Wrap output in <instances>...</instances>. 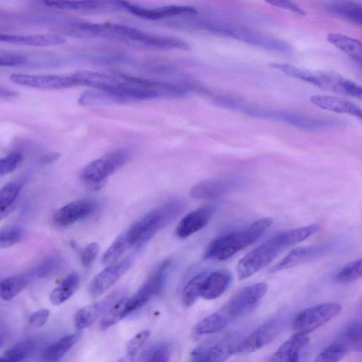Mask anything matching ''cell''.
<instances>
[{"label":"cell","mask_w":362,"mask_h":362,"mask_svg":"<svg viewBox=\"0 0 362 362\" xmlns=\"http://www.w3.org/2000/svg\"><path fill=\"white\" fill-rule=\"evenodd\" d=\"M129 158V152L127 149H119L94 160L83 168L81 178L90 185H98L122 166Z\"/></svg>","instance_id":"cell-8"},{"label":"cell","mask_w":362,"mask_h":362,"mask_svg":"<svg viewBox=\"0 0 362 362\" xmlns=\"http://www.w3.org/2000/svg\"><path fill=\"white\" fill-rule=\"evenodd\" d=\"M129 246L127 240L126 233H121L114 240L103 254L102 263L107 266L116 262Z\"/></svg>","instance_id":"cell-35"},{"label":"cell","mask_w":362,"mask_h":362,"mask_svg":"<svg viewBox=\"0 0 362 362\" xmlns=\"http://www.w3.org/2000/svg\"><path fill=\"white\" fill-rule=\"evenodd\" d=\"M0 94L1 98H7L8 96L12 97L14 95V93H13L12 92L6 89L4 90L3 88H1Z\"/></svg>","instance_id":"cell-49"},{"label":"cell","mask_w":362,"mask_h":362,"mask_svg":"<svg viewBox=\"0 0 362 362\" xmlns=\"http://www.w3.org/2000/svg\"><path fill=\"white\" fill-rule=\"evenodd\" d=\"M231 279V274L228 270L209 272L202 284L201 297L206 300L218 298L226 291Z\"/></svg>","instance_id":"cell-22"},{"label":"cell","mask_w":362,"mask_h":362,"mask_svg":"<svg viewBox=\"0 0 362 362\" xmlns=\"http://www.w3.org/2000/svg\"><path fill=\"white\" fill-rule=\"evenodd\" d=\"M171 261L168 259L160 262L144 283L139 290L125 304L124 317L145 305L151 298L159 294L164 286Z\"/></svg>","instance_id":"cell-7"},{"label":"cell","mask_w":362,"mask_h":362,"mask_svg":"<svg viewBox=\"0 0 362 362\" xmlns=\"http://www.w3.org/2000/svg\"><path fill=\"white\" fill-rule=\"evenodd\" d=\"M216 210L215 205H206L185 216L177 226L175 234L179 238H187L203 228Z\"/></svg>","instance_id":"cell-18"},{"label":"cell","mask_w":362,"mask_h":362,"mask_svg":"<svg viewBox=\"0 0 362 362\" xmlns=\"http://www.w3.org/2000/svg\"><path fill=\"white\" fill-rule=\"evenodd\" d=\"M287 247L281 233H279L251 250L238 263L236 271L240 279H245L270 263Z\"/></svg>","instance_id":"cell-5"},{"label":"cell","mask_w":362,"mask_h":362,"mask_svg":"<svg viewBox=\"0 0 362 362\" xmlns=\"http://www.w3.org/2000/svg\"><path fill=\"white\" fill-rule=\"evenodd\" d=\"M233 183L226 179H208L199 182L190 190V196L197 199H211L228 192Z\"/></svg>","instance_id":"cell-23"},{"label":"cell","mask_w":362,"mask_h":362,"mask_svg":"<svg viewBox=\"0 0 362 362\" xmlns=\"http://www.w3.org/2000/svg\"><path fill=\"white\" fill-rule=\"evenodd\" d=\"M80 332L66 335L49 346L42 354V360L47 362L59 361L79 340Z\"/></svg>","instance_id":"cell-27"},{"label":"cell","mask_w":362,"mask_h":362,"mask_svg":"<svg viewBox=\"0 0 362 362\" xmlns=\"http://www.w3.org/2000/svg\"><path fill=\"white\" fill-rule=\"evenodd\" d=\"M350 350L343 341L336 339L332 344L323 349L315 358L317 362H337Z\"/></svg>","instance_id":"cell-34"},{"label":"cell","mask_w":362,"mask_h":362,"mask_svg":"<svg viewBox=\"0 0 362 362\" xmlns=\"http://www.w3.org/2000/svg\"><path fill=\"white\" fill-rule=\"evenodd\" d=\"M117 293H113L103 300L78 309L74 315V325L78 330L90 326L118 300Z\"/></svg>","instance_id":"cell-19"},{"label":"cell","mask_w":362,"mask_h":362,"mask_svg":"<svg viewBox=\"0 0 362 362\" xmlns=\"http://www.w3.org/2000/svg\"><path fill=\"white\" fill-rule=\"evenodd\" d=\"M323 250L322 247L320 246H305L293 249L271 272H276L309 262L320 255Z\"/></svg>","instance_id":"cell-25"},{"label":"cell","mask_w":362,"mask_h":362,"mask_svg":"<svg viewBox=\"0 0 362 362\" xmlns=\"http://www.w3.org/2000/svg\"><path fill=\"white\" fill-rule=\"evenodd\" d=\"M209 272H202L191 279L184 286L181 299L185 306L192 305L201 297L202 287Z\"/></svg>","instance_id":"cell-32"},{"label":"cell","mask_w":362,"mask_h":362,"mask_svg":"<svg viewBox=\"0 0 362 362\" xmlns=\"http://www.w3.org/2000/svg\"><path fill=\"white\" fill-rule=\"evenodd\" d=\"M57 154H54V155H52L51 154V156H46V157H45L43 159H42V161L44 163H47V162H50V161H54V160L57 159Z\"/></svg>","instance_id":"cell-50"},{"label":"cell","mask_w":362,"mask_h":362,"mask_svg":"<svg viewBox=\"0 0 362 362\" xmlns=\"http://www.w3.org/2000/svg\"><path fill=\"white\" fill-rule=\"evenodd\" d=\"M71 76L75 86H89L105 90L119 96L124 100L121 95L124 81L121 76H114L89 71H78Z\"/></svg>","instance_id":"cell-11"},{"label":"cell","mask_w":362,"mask_h":362,"mask_svg":"<svg viewBox=\"0 0 362 362\" xmlns=\"http://www.w3.org/2000/svg\"><path fill=\"white\" fill-rule=\"evenodd\" d=\"M252 114L272 117L275 119L282 121L300 129L309 132L333 128L341 124L340 121L332 119L311 117L284 110H274L272 112L252 110Z\"/></svg>","instance_id":"cell-9"},{"label":"cell","mask_w":362,"mask_h":362,"mask_svg":"<svg viewBox=\"0 0 362 362\" xmlns=\"http://www.w3.org/2000/svg\"><path fill=\"white\" fill-rule=\"evenodd\" d=\"M329 90L362 100V86L335 74H332Z\"/></svg>","instance_id":"cell-31"},{"label":"cell","mask_w":362,"mask_h":362,"mask_svg":"<svg viewBox=\"0 0 362 362\" xmlns=\"http://www.w3.org/2000/svg\"><path fill=\"white\" fill-rule=\"evenodd\" d=\"M26 62V58L17 53L10 52H1L0 66H16L23 65Z\"/></svg>","instance_id":"cell-46"},{"label":"cell","mask_w":362,"mask_h":362,"mask_svg":"<svg viewBox=\"0 0 362 362\" xmlns=\"http://www.w3.org/2000/svg\"><path fill=\"white\" fill-rule=\"evenodd\" d=\"M132 262V257H126L107 265L89 284V294L93 298H97L104 293L126 273L131 267Z\"/></svg>","instance_id":"cell-13"},{"label":"cell","mask_w":362,"mask_h":362,"mask_svg":"<svg viewBox=\"0 0 362 362\" xmlns=\"http://www.w3.org/2000/svg\"><path fill=\"white\" fill-rule=\"evenodd\" d=\"M100 251V245L93 242L87 245L81 252V262L84 267L92 264Z\"/></svg>","instance_id":"cell-45"},{"label":"cell","mask_w":362,"mask_h":362,"mask_svg":"<svg viewBox=\"0 0 362 362\" xmlns=\"http://www.w3.org/2000/svg\"><path fill=\"white\" fill-rule=\"evenodd\" d=\"M327 41L346 54L362 67V42L346 35L332 33L327 36Z\"/></svg>","instance_id":"cell-26"},{"label":"cell","mask_w":362,"mask_h":362,"mask_svg":"<svg viewBox=\"0 0 362 362\" xmlns=\"http://www.w3.org/2000/svg\"><path fill=\"white\" fill-rule=\"evenodd\" d=\"M150 336V331L142 330L133 336L126 344L127 354L134 357Z\"/></svg>","instance_id":"cell-41"},{"label":"cell","mask_w":362,"mask_h":362,"mask_svg":"<svg viewBox=\"0 0 362 362\" xmlns=\"http://www.w3.org/2000/svg\"><path fill=\"white\" fill-rule=\"evenodd\" d=\"M362 277V257L345 264L335 275V280L341 284L350 283Z\"/></svg>","instance_id":"cell-37"},{"label":"cell","mask_w":362,"mask_h":362,"mask_svg":"<svg viewBox=\"0 0 362 362\" xmlns=\"http://www.w3.org/2000/svg\"><path fill=\"white\" fill-rule=\"evenodd\" d=\"M341 310V305L335 302L317 304L298 313L291 322L296 332L308 334L324 325L336 317Z\"/></svg>","instance_id":"cell-6"},{"label":"cell","mask_w":362,"mask_h":362,"mask_svg":"<svg viewBox=\"0 0 362 362\" xmlns=\"http://www.w3.org/2000/svg\"><path fill=\"white\" fill-rule=\"evenodd\" d=\"M9 78L20 86L42 89L57 90L75 86L71 76L13 74Z\"/></svg>","instance_id":"cell-14"},{"label":"cell","mask_w":362,"mask_h":362,"mask_svg":"<svg viewBox=\"0 0 362 362\" xmlns=\"http://www.w3.org/2000/svg\"><path fill=\"white\" fill-rule=\"evenodd\" d=\"M23 156L18 152H13L0 160V175L13 172L21 162Z\"/></svg>","instance_id":"cell-43"},{"label":"cell","mask_w":362,"mask_h":362,"mask_svg":"<svg viewBox=\"0 0 362 362\" xmlns=\"http://www.w3.org/2000/svg\"><path fill=\"white\" fill-rule=\"evenodd\" d=\"M49 315L48 309H40L30 316L29 323L34 327H40L47 322Z\"/></svg>","instance_id":"cell-48"},{"label":"cell","mask_w":362,"mask_h":362,"mask_svg":"<svg viewBox=\"0 0 362 362\" xmlns=\"http://www.w3.org/2000/svg\"><path fill=\"white\" fill-rule=\"evenodd\" d=\"M310 101L321 109L349 115L362 120V109L349 100L333 95H315L310 98Z\"/></svg>","instance_id":"cell-21"},{"label":"cell","mask_w":362,"mask_h":362,"mask_svg":"<svg viewBox=\"0 0 362 362\" xmlns=\"http://www.w3.org/2000/svg\"><path fill=\"white\" fill-rule=\"evenodd\" d=\"M267 3L276 6L278 8L287 10L295 13L296 14L304 16L305 14V11L300 8L298 5L291 1V0H264Z\"/></svg>","instance_id":"cell-47"},{"label":"cell","mask_w":362,"mask_h":362,"mask_svg":"<svg viewBox=\"0 0 362 362\" xmlns=\"http://www.w3.org/2000/svg\"><path fill=\"white\" fill-rule=\"evenodd\" d=\"M95 209L94 203L88 199L72 201L61 208L54 214L52 221L59 227L69 226L90 214Z\"/></svg>","instance_id":"cell-16"},{"label":"cell","mask_w":362,"mask_h":362,"mask_svg":"<svg viewBox=\"0 0 362 362\" xmlns=\"http://www.w3.org/2000/svg\"><path fill=\"white\" fill-rule=\"evenodd\" d=\"M271 218H260L247 228L231 232L211 241L204 256L206 259L225 260L255 242L270 227Z\"/></svg>","instance_id":"cell-3"},{"label":"cell","mask_w":362,"mask_h":362,"mask_svg":"<svg viewBox=\"0 0 362 362\" xmlns=\"http://www.w3.org/2000/svg\"><path fill=\"white\" fill-rule=\"evenodd\" d=\"M146 361L151 362H166L170 357V349L166 344H158L146 352Z\"/></svg>","instance_id":"cell-42"},{"label":"cell","mask_w":362,"mask_h":362,"mask_svg":"<svg viewBox=\"0 0 362 362\" xmlns=\"http://www.w3.org/2000/svg\"><path fill=\"white\" fill-rule=\"evenodd\" d=\"M182 200L173 199L152 209L136 221L126 231L130 246L140 247L162 228L175 219L184 209Z\"/></svg>","instance_id":"cell-2"},{"label":"cell","mask_w":362,"mask_h":362,"mask_svg":"<svg viewBox=\"0 0 362 362\" xmlns=\"http://www.w3.org/2000/svg\"><path fill=\"white\" fill-rule=\"evenodd\" d=\"M197 23V26L201 29L262 49L284 54L293 52V47L286 42L251 28L214 21H199Z\"/></svg>","instance_id":"cell-4"},{"label":"cell","mask_w":362,"mask_h":362,"mask_svg":"<svg viewBox=\"0 0 362 362\" xmlns=\"http://www.w3.org/2000/svg\"><path fill=\"white\" fill-rule=\"evenodd\" d=\"M0 40L2 42L25 45L30 46H52L65 43L66 40L57 34L45 35H11L1 34Z\"/></svg>","instance_id":"cell-24"},{"label":"cell","mask_w":362,"mask_h":362,"mask_svg":"<svg viewBox=\"0 0 362 362\" xmlns=\"http://www.w3.org/2000/svg\"><path fill=\"white\" fill-rule=\"evenodd\" d=\"M21 189V185L14 182L8 183L1 188L0 192L1 220L17 198Z\"/></svg>","instance_id":"cell-38"},{"label":"cell","mask_w":362,"mask_h":362,"mask_svg":"<svg viewBox=\"0 0 362 362\" xmlns=\"http://www.w3.org/2000/svg\"><path fill=\"white\" fill-rule=\"evenodd\" d=\"M79 284V276L76 272L67 275L49 293V300L55 305H60L69 299L76 291Z\"/></svg>","instance_id":"cell-29"},{"label":"cell","mask_w":362,"mask_h":362,"mask_svg":"<svg viewBox=\"0 0 362 362\" xmlns=\"http://www.w3.org/2000/svg\"><path fill=\"white\" fill-rule=\"evenodd\" d=\"M124 102L119 96L98 89L84 92L78 98V103L86 105L119 103Z\"/></svg>","instance_id":"cell-33"},{"label":"cell","mask_w":362,"mask_h":362,"mask_svg":"<svg viewBox=\"0 0 362 362\" xmlns=\"http://www.w3.org/2000/svg\"><path fill=\"white\" fill-rule=\"evenodd\" d=\"M127 298H119L102 316L100 327L102 330L107 329L119 322L124 317V311Z\"/></svg>","instance_id":"cell-36"},{"label":"cell","mask_w":362,"mask_h":362,"mask_svg":"<svg viewBox=\"0 0 362 362\" xmlns=\"http://www.w3.org/2000/svg\"><path fill=\"white\" fill-rule=\"evenodd\" d=\"M238 341H232L225 339L218 341L202 345L191 353L192 361H223L235 354Z\"/></svg>","instance_id":"cell-17"},{"label":"cell","mask_w":362,"mask_h":362,"mask_svg":"<svg viewBox=\"0 0 362 362\" xmlns=\"http://www.w3.org/2000/svg\"><path fill=\"white\" fill-rule=\"evenodd\" d=\"M330 12L362 27V6L349 0H334L326 4Z\"/></svg>","instance_id":"cell-28"},{"label":"cell","mask_w":362,"mask_h":362,"mask_svg":"<svg viewBox=\"0 0 362 362\" xmlns=\"http://www.w3.org/2000/svg\"><path fill=\"white\" fill-rule=\"evenodd\" d=\"M60 259L56 256L45 258L37 267L35 274L39 278H45L52 274L59 266Z\"/></svg>","instance_id":"cell-44"},{"label":"cell","mask_w":362,"mask_h":362,"mask_svg":"<svg viewBox=\"0 0 362 362\" xmlns=\"http://www.w3.org/2000/svg\"><path fill=\"white\" fill-rule=\"evenodd\" d=\"M267 291L265 283H256L239 290L219 310L205 317L208 329L214 332L253 310Z\"/></svg>","instance_id":"cell-1"},{"label":"cell","mask_w":362,"mask_h":362,"mask_svg":"<svg viewBox=\"0 0 362 362\" xmlns=\"http://www.w3.org/2000/svg\"><path fill=\"white\" fill-rule=\"evenodd\" d=\"M32 341H24L21 344L5 351L0 356L1 360L8 361H22L28 357L34 347Z\"/></svg>","instance_id":"cell-39"},{"label":"cell","mask_w":362,"mask_h":362,"mask_svg":"<svg viewBox=\"0 0 362 362\" xmlns=\"http://www.w3.org/2000/svg\"><path fill=\"white\" fill-rule=\"evenodd\" d=\"M281 322L272 319L262 325L245 338L238 341L235 354L255 351L274 340L280 332Z\"/></svg>","instance_id":"cell-12"},{"label":"cell","mask_w":362,"mask_h":362,"mask_svg":"<svg viewBox=\"0 0 362 362\" xmlns=\"http://www.w3.org/2000/svg\"><path fill=\"white\" fill-rule=\"evenodd\" d=\"M125 0H44L43 4L54 8L82 13H101L124 11Z\"/></svg>","instance_id":"cell-10"},{"label":"cell","mask_w":362,"mask_h":362,"mask_svg":"<svg viewBox=\"0 0 362 362\" xmlns=\"http://www.w3.org/2000/svg\"><path fill=\"white\" fill-rule=\"evenodd\" d=\"M23 236V229L18 226H7L1 230L0 247L6 248L21 240Z\"/></svg>","instance_id":"cell-40"},{"label":"cell","mask_w":362,"mask_h":362,"mask_svg":"<svg viewBox=\"0 0 362 362\" xmlns=\"http://www.w3.org/2000/svg\"><path fill=\"white\" fill-rule=\"evenodd\" d=\"M309 341L308 334L296 332L281 344L270 356L269 361L275 362L298 361L300 352L309 344Z\"/></svg>","instance_id":"cell-20"},{"label":"cell","mask_w":362,"mask_h":362,"mask_svg":"<svg viewBox=\"0 0 362 362\" xmlns=\"http://www.w3.org/2000/svg\"><path fill=\"white\" fill-rule=\"evenodd\" d=\"M124 11L132 15L146 20L161 18L183 14H192L197 12L195 8L185 5H168L156 8H145L127 0L124 2Z\"/></svg>","instance_id":"cell-15"},{"label":"cell","mask_w":362,"mask_h":362,"mask_svg":"<svg viewBox=\"0 0 362 362\" xmlns=\"http://www.w3.org/2000/svg\"><path fill=\"white\" fill-rule=\"evenodd\" d=\"M29 277L25 274L11 276L1 280L0 296L2 300L8 301L14 298L28 284Z\"/></svg>","instance_id":"cell-30"}]
</instances>
